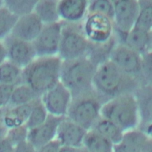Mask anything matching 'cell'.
Masks as SVG:
<instances>
[{"mask_svg": "<svg viewBox=\"0 0 152 152\" xmlns=\"http://www.w3.org/2000/svg\"><path fill=\"white\" fill-rule=\"evenodd\" d=\"M92 85L104 103L124 94L134 93L141 86L136 78L124 73L110 60L97 66Z\"/></svg>", "mask_w": 152, "mask_h": 152, "instance_id": "obj_1", "label": "cell"}, {"mask_svg": "<svg viewBox=\"0 0 152 152\" xmlns=\"http://www.w3.org/2000/svg\"><path fill=\"white\" fill-rule=\"evenodd\" d=\"M61 63L58 55L36 57L22 69L21 84L29 86L40 97L59 81Z\"/></svg>", "mask_w": 152, "mask_h": 152, "instance_id": "obj_2", "label": "cell"}, {"mask_svg": "<svg viewBox=\"0 0 152 152\" xmlns=\"http://www.w3.org/2000/svg\"><path fill=\"white\" fill-rule=\"evenodd\" d=\"M97 66L86 56L62 61L59 81L76 97L93 90V80Z\"/></svg>", "mask_w": 152, "mask_h": 152, "instance_id": "obj_3", "label": "cell"}, {"mask_svg": "<svg viewBox=\"0 0 152 152\" xmlns=\"http://www.w3.org/2000/svg\"><path fill=\"white\" fill-rule=\"evenodd\" d=\"M100 116L112 122L124 132L137 128L139 118L134 93L124 94L104 102Z\"/></svg>", "mask_w": 152, "mask_h": 152, "instance_id": "obj_4", "label": "cell"}, {"mask_svg": "<svg viewBox=\"0 0 152 152\" xmlns=\"http://www.w3.org/2000/svg\"><path fill=\"white\" fill-rule=\"evenodd\" d=\"M103 103L93 89L72 97L66 117L88 131L100 117V110Z\"/></svg>", "mask_w": 152, "mask_h": 152, "instance_id": "obj_5", "label": "cell"}, {"mask_svg": "<svg viewBox=\"0 0 152 152\" xmlns=\"http://www.w3.org/2000/svg\"><path fill=\"white\" fill-rule=\"evenodd\" d=\"M61 22V34L58 56L62 61L86 56L89 42L82 28L81 23Z\"/></svg>", "mask_w": 152, "mask_h": 152, "instance_id": "obj_6", "label": "cell"}, {"mask_svg": "<svg viewBox=\"0 0 152 152\" xmlns=\"http://www.w3.org/2000/svg\"><path fill=\"white\" fill-rule=\"evenodd\" d=\"M114 7L113 26L115 33L121 42L134 27L138 15L139 5L137 0L112 1Z\"/></svg>", "mask_w": 152, "mask_h": 152, "instance_id": "obj_7", "label": "cell"}, {"mask_svg": "<svg viewBox=\"0 0 152 152\" xmlns=\"http://www.w3.org/2000/svg\"><path fill=\"white\" fill-rule=\"evenodd\" d=\"M81 24L87 39L91 43H105L115 34L113 21L102 15L87 14Z\"/></svg>", "mask_w": 152, "mask_h": 152, "instance_id": "obj_8", "label": "cell"}, {"mask_svg": "<svg viewBox=\"0 0 152 152\" xmlns=\"http://www.w3.org/2000/svg\"><path fill=\"white\" fill-rule=\"evenodd\" d=\"M109 60L124 73L141 83V55L124 44L118 42L111 52Z\"/></svg>", "mask_w": 152, "mask_h": 152, "instance_id": "obj_9", "label": "cell"}, {"mask_svg": "<svg viewBox=\"0 0 152 152\" xmlns=\"http://www.w3.org/2000/svg\"><path fill=\"white\" fill-rule=\"evenodd\" d=\"M61 27V21L43 24L40 33L32 42L37 57L58 55Z\"/></svg>", "mask_w": 152, "mask_h": 152, "instance_id": "obj_10", "label": "cell"}, {"mask_svg": "<svg viewBox=\"0 0 152 152\" xmlns=\"http://www.w3.org/2000/svg\"><path fill=\"white\" fill-rule=\"evenodd\" d=\"M40 99L48 114L58 117H66L72 97L70 91L59 81L45 92Z\"/></svg>", "mask_w": 152, "mask_h": 152, "instance_id": "obj_11", "label": "cell"}, {"mask_svg": "<svg viewBox=\"0 0 152 152\" xmlns=\"http://www.w3.org/2000/svg\"><path fill=\"white\" fill-rule=\"evenodd\" d=\"M2 42L5 48L7 60L23 69L36 57L31 42H26L9 34Z\"/></svg>", "mask_w": 152, "mask_h": 152, "instance_id": "obj_12", "label": "cell"}, {"mask_svg": "<svg viewBox=\"0 0 152 152\" xmlns=\"http://www.w3.org/2000/svg\"><path fill=\"white\" fill-rule=\"evenodd\" d=\"M139 122L137 129L151 137L152 85L139 86L134 91Z\"/></svg>", "mask_w": 152, "mask_h": 152, "instance_id": "obj_13", "label": "cell"}, {"mask_svg": "<svg viewBox=\"0 0 152 152\" xmlns=\"http://www.w3.org/2000/svg\"><path fill=\"white\" fill-rule=\"evenodd\" d=\"M113 152H152L151 137L137 128L126 131Z\"/></svg>", "mask_w": 152, "mask_h": 152, "instance_id": "obj_14", "label": "cell"}, {"mask_svg": "<svg viewBox=\"0 0 152 152\" xmlns=\"http://www.w3.org/2000/svg\"><path fill=\"white\" fill-rule=\"evenodd\" d=\"M64 118L48 114L43 124L28 130L27 140L36 150L53 141L56 138L58 127Z\"/></svg>", "mask_w": 152, "mask_h": 152, "instance_id": "obj_15", "label": "cell"}, {"mask_svg": "<svg viewBox=\"0 0 152 152\" xmlns=\"http://www.w3.org/2000/svg\"><path fill=\"white\" fill-rule=\"evenodd\" d=\"M87 130L65 117L60 122L55 139L63 147L82 148Z\"/></svg>", "mask_w": 152, "mask_h": 152, "instance_id": "obj_16", "label": "cell"}, {"mask_svg": "<svg viewBox=\"0 0 152 152\" xmlns=\"http://www.w3.org/2000/svg\"><path fill=\"white\" fill-rule=\"evenodd\" d=\"M43 26V24L33 12L18 18L10 34L32 43L40 33Z\"/></svg>", "mask_w": 152, "mask_h": 152, "instance_id": "obj_17", "label": "cell"}, {"mask_svg": "<svg viewBox=\"0 0 152 152\" xmlns=\"http://www.w3.org/2000/svg\"><path fill=\"white\" fill-rule=\"evenodd\" d=\"M88 1L61 0L58 2V11L61 21L81 23L87 14Z\"/></svg>", "mask_w": 152, "mask_h": 152, "instance_id": "obj_18", "label": "cell"}, {"mask_svg": "<svg viewBox=\"0 0 152 152\" xmlns=\"http://www.w3.org/2000/svg\"><path fill=\"white\" fill-rule=\"evenodd\" d=\"M141 55L151 51L152 34L136 27H133L121 42Z\"/></svg>", "mask_w": 152, "mask_h": 152, "instance_id": "obj_19", "label": "cell"}, {"mask_svg": "<svg viewBox=\"0 0 152 152\" xmlns=\"http://www.w3.org/2000/svg\"><path fill=\"white\" fill-rule=\"evenodd\" d=\"M118 42L115 33L111 39L105 43L94 44L89 42L86 57L97 67L101 64L109 60L111 52Z\"/></svg>", "mask_w": 152, "mask_h": 152, "instance_id": "obj_20", "label": "cell"}, {"mask_svg": "<svg viewBox=\"0 0 152 152\" xmlns=\"http://www.w3.org/2000/svg\"><path fill=\"white\" fill-rule=\"evenodd\" d=\"M33 102L14 107H3L4 121L8 129L26 124L31 110Z\"/></svg>", "mask_w": 152, "mask_h": 152, "instance_id": "obj_21", "label": "cell"}, {"mask_svg": "<svg viewBox=\"0 0 152 152\" xmlns=\"http://www.w3.org/2000/svg\"><path fill=\"white\" fill-rule=\"evenodd\" d=\"M58 2L56 0L37 1L33 12L43 24H52L61 21L58 11Z\"/></svg>", "mask_w": 152, "mask_h": 152, "instance_id": "obj_22", "label": "cell"}, {"mask_svg": "<svg viewBox=\"0 0 152 152\" xmlns=\"http://www.w3.org/2000/svg\"><path fill=\"white\" fill-rule=\"evenodd\" d=\"M82 148L88 152H113V145L96 131L90 129L85 135Z\"/></svg>", "mask_w": 152, "mask_h": 152, "instance_id": "obj_23", "label": "cell"}, {"mask_svg": "<svg viewBox=\"0 0 152 152\" xmlns=\"http://www.w3.org/2000/svg\"><path fill=\"white\" fill-rule=\"evenodd\" d=\"M91 129H93L100 134L109 140L113 145L121 141L124 133L112 122L101 116Z\"/></svg>", "mask_w": 152, "mask_h": 152, "instance_id": "obj_24", "label": "cell"}, {"mask_svg": "<svg viewBox=\"0 0 152 152\" xmlns=\"http://www.w3.org/2000/svg\"><path fill=\"white\" fill-rule=\"evenodd\" d=\"M40 97L29 86L20 84L15 86L7 106L14 107L31 103L36 99Z\"/></svg>", "mask_w": 152, "mask_h": 152, "instance_id": "obj_25", "label": "cell"}, {"mask_svg": "<svg viewBox=\"0 0 152 152\" xmlns=\"http://www.w3.org/2000/svg\"><path fill=\"white\" fill-rule=\"evenodd\" d=\"M22 69L6 60L0 65V84L17 86L21 84Z\"/></svg>", "mask_w": 152, "mask_h": 152, "instance_id": "obj_26", "label": "cell"}, {"mask_svg": "<svg viewBox=\"0 0 152 152\" xmlns=\"http://www.w3.org/2000/svg\"><path fill=\"white\" fill-rule=\"evenodd\" d=\"M139 10L134 27L151 32L152 29V1H138Z\"/></svg>", "mask_w": 152, "mask_h": 152, "instance_id": "obj_27", "label": "cell"}, {"mask_svg": "<svg viewBox=\"0 0 152 152\" xmlns=\"http://www.w3.org/2000/svg\"><path fill=\"white\" fill-rule=\"evenodd\" d=\"M37 0H5L4 7L17 18L33 12Z\"/></svg>", "mask_w": 152, "mask_h": 152, "instance_id": "obj_28", "label": "cell"}, {"mask_svg": "<svg viewBox=\"0 0 152 152\" xmlns=\"http://www.w3.org/2000/svg\"><path fill=\"white\" fill-rule=\"evenodd\" d=\"M48 116V113L40 97H39L33 101L31 110L25 125L28 130L34 128L43 124Z\"/></svg>", "mask_w": 152, "mask_h": 152, "instance_id": "obj_29", "label": "cell"}, {"mask_svg": "<svg viewBox=\"0 0 152 152\" xmlns=\"http://www.w3.org/2000/svg\"><path fill=\"white\" fill-rule=\"evenodd\" d=\"M87 14H95L105 16L112 21L114 16V7L112 1H88Z\"/></svg>", "mask_w": 152, "mask_h": 152, "instance_id": "obj_30", "label": "cell"}, {"mask_svg": "<svg viewBox=\"0 0 152 152\" xmlns=\"http://www.w3.org/2000/svg\"><path fill=\"white\" fill-rule=\"evenodd\" d=\"M17 18L4 7L0 8V41L11 33Z\"/></svg>", "mask_w": 152, "mask_h": 152, "instance_id": "obj_31", "label": "cell"}, {"mask_svg": "<svg viewBox=\"0 0 152 152\" xmlns=\"http://www.w3.org/2000/svg\"><path fill=\"white\" fill-rule=\"evenodd\" d=\"M151 51L141 55V86L152 85Z\"/></svg>", "mask_w": 152, "mask_h": 152, "instance_id": "obj_32", "label": "cell"}, {"mask_svg": "<svg viewBox=\"0 0 152 152\" xmlns=\"http://www.w3.org/2000/svg\"><path fill=\"white\" fill-rule=\"evenodd\" d=\"M28 129L26 125L9 129L6 135L7 138L15 146L17 144L27 140Z\"/></svg>", "mask_w": 152, "mask_h": 152, "instance_id": "obj_33", "label": "cell"}, {"mask_svg": "<svg viewBox=\"0 0 152 152\" xmlns=\"http://www.w3.org/2000/svg\"><path fill=\"white\" fill-rule=\"evenodd\" d=\"M15 86L10 84H0V107L1 108L8 105Z\"/></svg>", "mask_w": 152, "mask_h": 152, "instance_id": "obj_34", "label": "cell"}, {"mask_svg": "<svg viewBox=\"0 0 152 152\" xmlns=\"http://www.w3.org/2000/svg\"><path fill=\"white\" fill-rule=\"evenodd\" d=\"M61 145L56 140L48 142L37 150L36 152H59Z\"/></svg>", "mask_w": 152, "mask_h": 152, "instance_id": "obj_35", "label": "cell"}, {"mask_svg": "<svg viewBox=\"0 0 152 152\" xmlns=\"http://www.w3.org/2000/svg\"><path fill=\"white\" fill-rule=\"evenodd\" d=\"M15 152H36L37 150L27 140L22 141L14 146Z\"/></svg>", "mask_w": 152, "mask_h": 152, "instance_id": "obj_36", "label": "cell"}, {"mask_svg": "<svg viewBox=\"0 0 152 152\" xmlns=\"http://www.w3.org/2000/svg\"><path fill=\"white\" fill-rule=\"evenodd\" d=\"M0 152H15L14 146L6 137H0Z\"/></svg>", "mask_w": 152, "mask_h": 152, "instance_id": "obj_37", "label": "cell"}, {"mask_svg": "<svg viewBox=\"0 0 152 152\" xmlns=\"http://www.w3.org/2000/svg\"><path fill=\"white\" fill-rule=\"evenodd\" d=\"M8 130L4 121V108L2 107L0 110V137H5Z\"/></svg>", "mask_w": 152, "mask_h": 152, "instance_id": "obj_38", "label": "cell"}, {"mask_svg": "<svg viewBox=\"0 0 152 152\" xmlns=\"http://www.w3.org/2000/svg\"><path fill=\"white\" fill-rule=\"evenodd\" d=\"M7 60V53L2 41H0V65Z\"/></svg>", "mask_w": 152, "mask_h": 152, "instance_id": "obj_39", "label": "cell"}, {"mask_svg": "<svg viewBox=\"0 0 152 152\" xmlns=\"http://www.w3.org/2000/svg\"><path fill=\"white\" fill-rule=\"evenodd\" d=\"M59 152H80V148H75L61 146Z\"/></svg>", "mask_w": 152, "mask_h": 152, "instance_id": "obj_40", "label": "cell"}, {"mask_svg": "<svg viewBox=\"0 0 152 152\" xmlns=\"http://www.w3.org/2000/svg\"><path fill=\"white\" fill-rule=\"evenodd\" d=\"M4 7V1L0 0V8Z\"/></svg>", "mask_w": 152, "mask_h": 152, "instance_id": "obj_41", "label": "cell"}, {"mask_svg": "<svg viewBox=\"0 0 152 152\" xmlns=\"http://www.w3.org/2000/svg\"><path fill=\"white\" fill-rule=\"evenodd\" d=\"M80 152H88V151H87L86 150H84V148H80Z\"/></svg>", "mask_w": 152, "mask_h": 152, "instance_id": "obj_42", "label": "cell"}, {"mask_svg": "<svg viewBox=\"0 0 152 152\" xmlns=\"http://www.w3.org/2000/svg\"><path fill=\"white\" fill-rule=\"evenodd\" d=\"M1 107H0V110H1Z\"/></svg>", "mask_w": 152, "mask_h": 152, "instance_id": "obj_43", "label": "cell"}]
</instances>
